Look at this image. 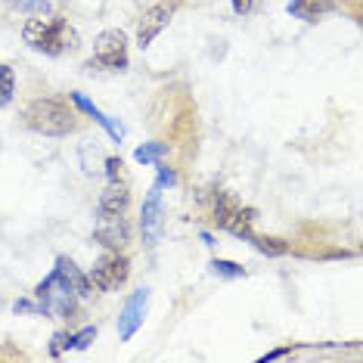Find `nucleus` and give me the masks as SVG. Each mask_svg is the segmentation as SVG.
<instances>
[{"mask_svg": "<svg viewBox=\"0 0 363 363\" xmlns=\"http://www.w3.org/2000/svg\"><path fill=\"white\" fill-rule=\"evenodd\" d=\"M22 38H25V44H32L34 50H44L50 53V56H59V53L65 50V47H78V34L69 28V22L59 19V16H50V19H44V16H32V19L22 25Z\"/></svg>", "mask_w": 363, "mask_h": 363, "instance_id": "1", "label": "nucleus"}, {"mask_svg": "<svg viewBox=\"0 0 363 363\" xmlns=\"http://www.w3.org/2000/svg\"><path fill=\"white\" fill-rule=\"evenodd\" d=\"M25 125L32 131L44 134V137H65V134L75 131V112H72L65 103L59 100H32L22 112Z\"/></svg>", "mask_w": 363, "mask_h": 363, "instance_id": "2", "label": "nucleus"}, {"mask_svg": "<svg viewBox=\"0 0 363 363\" xmlns=\"http://www.w3.org/2000/svg\"><path fill=\"white\" fill-rule=\"evenodd\" d=\"M127 273H131L127 258L118 255V251H106V255L94 264V270L87 273V280H90V286L100 289V292H118V289L125 286Z\"/></svg>", "mask_w": 363, "mask_h": 363, "instance_id": "3", "label": "nucleus"}, {"mask_svg": "<svg viewBox=\"0 0 363 363\" xmlns=\"http://www.w3.org/2000/svg\"><path fill=\"white\" fill-rule=\"evenodd\" d=\"M34 295H38V301L44 304V311L53 313V317H69L72 307H75V298H78V295L56 276V270L34 289Z\"/></svg>", "mask_w": 363, "mask_h": 363, "instance_id": "4", "label": "nucleus"}, {"mask_svg": "<svg viewBox=\"0 0 363 363\" xmlns=\"http://www.w3.org/2000/svg\"><path fill=\"white\" fill-rule=\"evenodd\" d=\"M94 59L103 69H127V38L125 32H103L94 44Z\"/></svg>", "mask_w": 363, "mask_h": 363, "instance_id": "5", "label": "nucleus"}, {"mask_svg": "<svg viewBox=\"0 0 363 363\" xmlns=\"http://www.w3.org/2000/svg\"><path fill=\"white\" fill-rule=\"evenodd\" d=\"M174 10H177V0H171V3H158V7L146 10L143 19H140V25H137V44L140 47H149L152 41L158 38V32H162V28L171 22Z\"/></svg>", "mask_w": 363, "mask_h": 363, "instance_id": "6", "label": "nucleus"}, {"mask_svg": "<svg viewBox=\"0 0 363 363\" xmlns=\"http://www.w3.org/2000/svg\"><path fill=\"white\" fill-rule=\"evenodd\" d=\"M140 230H143V242L156 245L158 236H162V196H158V187L149 189L143 202V211H140Z\"/></svg>", "mask_w": 363, "mask_h": 363, "instance_id": "7", "label": "nucleus"}, {"mask_svg": "<svg viewBox=\"0 0 363 363\" xmlns=\"http://www.w3.org/2000/svg\"><path fill=\"white\" fill-rule=\"evenodd\" d=\"M94 239H96V242H103L106 249L118 251L121 245L131 239V230H127V224H125V218H121V214H103L100 227L94 230Z\"/></svg>", "mask_w": 363, "mask_h": 363, "instance_id": "8", "label": "nucleus"}, {"mask_svg": "<svg viewBox=\"0 0 363 363\" xmlns=\"http://www.w3.org/2000/svg\"><path fill=\"white\" fill-rule=\"evenodd\" d=\"M146 304H149V292H146V289H140V292L125 304V311H121V317H118V335L125 338V342L140 329L143 313H146Z\"/></svg>", "mask_w": 363, "mask_h": 363, "instance_id": "9", "label": "nucleus"}, {"mask_svg": "<svg viewBox=\"0 0 363 363\" xmlns=\"http://www.w3.org/2000/svg\"><path fill=\"white\" fill-rule=\"evenodd\" d=\"M56 276L72 289V292L78 295V298H90V295H94V286H90V280L75 267V264L69 261V258H59V261H56Z\"/></svg>", "mask_w": 363, "mask_h": 363, "instance_id": "10", "label": "nucleus"}, {"mask_svg": "<svg viewBox=\"0 0 363 363\" xmlns=\"http://www.w3.org/2000/svg\"><path fill=\"white\" fill-rule=\"evenodd\" d=\"M127 202H131L127 187H125V183H118V180H112L100 193V214H125Z\"/></svg>", "mask_w": 363, "mask_h": 363, "instance_id": "11", "label": "nucleus"}, {"mask_svg": "<svg viewBox=\"0 0 363 363\" xmlns=\"http://www.w3.org/2000/svg\"><path fill=\"white\" fill-rule=\"evenodd\" d=\"M329 10H335V0H292V7H289V13H292V16H298V19L313 22L317 16L329 13Z\"/></svg>", "mask_w": 363, "mask_h": 363, "instance_id": "12", "label": "nucleus"}, {"mask_svg": "<svg viewBox=\"0 0 363 363\" xmlns=\"http://www.w3.org/2000/svg\"><path fill=\"white\" fill-rule=\"evenodd\" d=\"M233 211H236V202H233L230 196H227V193H218V196H214V202H211L214 224H218V227H227V224H230V218H233Z\"/></svg>", "mask_w": 363, "mask_h": 363, "instance_id": "13", "label": "nucleus"}, {"mask_svg": "<svg viewBox=\"0 0 363 363\" xmlns=\"http://www.w3.org/2000/svg\"><path fill=\"white\" fill-rule=\"evenodd\" d=\"M251 242H255V249L258 251H264V255H286L289 251V245L282 242V239H276V236H255V233H251Z\"/></svg>", "mask_w": 363, "mask_h": 363, "instance_id": "14", "label": "nucleus"}, {"mask_svg": "<svg viewBox=\"0 0 363 363\" xmlns=\"http://www.w3.org/2000/svg\"><path fill=\"white\" fill-rule=\"evenodd\" d=\"M16 94V78H13V69L0 65V106H7Z\"/></svg>", "mask_w": 363, "mask_h": 363, "instance_id": "15", "label": "nucleus"}, {"mask_svg": "<svg viewBox=\"0 0 363 363\" xmlns=\"http://www.w3.org/2000/svg\"><path fill=\"white\" fill-rule=\"evenodd\" d=\"M165 152H168V146L165 143H149V146H140L137 149V162H158V158L165 156Z\"/></svg>", "mask_w": 363, "mask_h": 363, "instance_id": "16", "label": "nucleus"}, {"mask_svg": "<svg viewBox=\"0 0 363 363\" xmlns=\"http://www.w3.org/2000/svg\"><path fill=\"white\" fill-rule=\"evenodd\" d=\"M211 270H214V273H220V276H230V280H236V276H242V273H245V270L239 267V264H233V261H220V258H218V261H211Z\"/></svg>", "mask_w": 363, "mask_h": 363, "instance_id": "17", "label": "nucleus"}, {"mask_svg": "<svg viewBox=\"0 0 363 363\" xmlns=\"http://www.w3.org/2000/svg\"><path fill=\"white\" fill-rule=\"evenodd\" d=\"M19 10H28V13H38V16H44V13H50V3L47 0H13Z\"/></svg>", "mask_w": 363, "mask_h": 363, "instance_id": "18", "label": "nucleus"}, {"mask_svg": "<svg viewBox=\"0 0 363 363\" xmlns=\"http://www.w3.org/2000/svg\"><path fill=\"white\" fill-rule=\"evenodd\" d=\"M72 342H75V335H69V332H56V335H53V344H50V354L59 357L65 348H72Z\"/></svg>", "mask_w": 363, "mask_h": 363, "instance_id": "19", "label": "nucleus"}, {"mask_svg": "<svg viewBox=\"0 0 363 363\" xmlns=\"http://www.w3.org/2000/svg\"><path fill=\"white\" fill-rule=\"evenodd\" d=\"M156 168H158V187H174V183H177V174H174V171H171L165 162H158Z\"/></svg>", "mask_w": 363, "mask_h": 363, "instance_id": "20", "label": "nucleus"}, {"mask_svg": "<svg viewBox=\"0 0 363 363\" xmlns=\"http://www.w3.org/2000/svg\"><path fill=\"white\" fill-rule=\"evenodd\" d=\"M94 338H96V329H94V326H87V329H84V332H78V335H75V342H72V348H87V344L90 342H94Z\"/></svg>", "mask_w": 363, "mask_h": 363, "instance_id": "21", "label": "nucleus"}, {"mask_svg": "<svg viewBox=\"0 0 363 363\" xmlns=\"http://www.w3.org/2000/svg\"><path fill=\"white\" fill-rule=\"evenodd\" d=\"M16 313H47L44 304H32V301H16Z\"/></svg>", "mask_w": 363, "mask_h": 363, "instance_id": "22", "label": "nucleus"}, {"mask_svg": "<svg viewBox=\"0 0 363 363\" xmlns=\"http://www.w3.org/2000/svg\"><path fill=\"white\" fill-rule=\"evenodd\" d=\"M106 174H109V180H118V174H121V158H106Z\"/></svg>", "mask_w": 363, "mask_h": 363, "instance_id": "23", "label": "nucleus"}, {"mask_svg": "<svg viewBox=\"0 0 363 363\" xmlns=\"http://www.w3.org/2000/svg\"><path fill=\"white\" fill-rule=\"evenodd\" d=\"M251 3H255V0H233V10H236L239 16H245V13H251Z\"/></svg>", "mask_w": 363, "mask_h": 363, "instance_id": "24", "label": "nucleus"}]
</instances>
